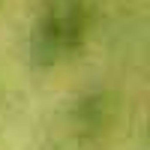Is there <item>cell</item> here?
<instances>
[{
    "label": "cell",
    "instance_id": "1",
    "mask_svg": "<svg viewBox=\"0 0 150 150\" xmlns=\"http://www.w3.org/2000/svg\"><path fill=\"white\" fill-rule=\"evenodd\" d=\"M87 36V12L78 0H54L39 18V27L33 36V57L39 63H54V60L72 54L84 45Z\"/></svg>",
    "mask_w": 150,
    "mask_h": 150
},
{
    "label": "cell",
    "instance_id": "2",
    "mask_svg": "<svg viewBox=\"0 0 150 150\" xmlns=\"http://www.w3.org/2000/svg\"><path fill=\"white\" fill-rule=\"evenodd\" d=\"M111 114H114V105H111L108 93L102 90L84 93L72 105V123L81 135H102L111 123Z\"/></svg>",
    "mask_w": 150,
    "mask_h": 150
}]
</instances>
